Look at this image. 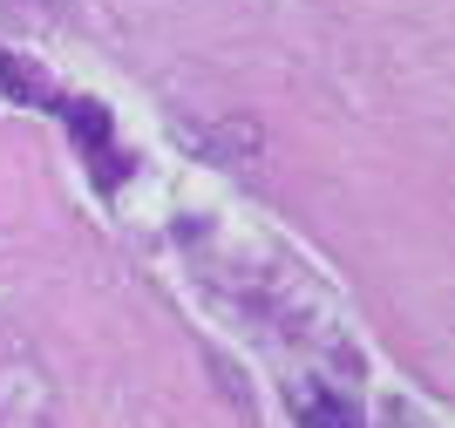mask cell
Listing matches in <instances>:
<instances>
[{"label":"cell","instance_id":"7a4b0ae2","mask_svg":"<svg viewBox=\"0 0 455 428\" xmlns=\"http://www.w3.org/2000/svg\"><path fill=\"white\" fill-rule=\"evenodd\" d=\"M61 116H68V130H76L95 157L109 149V109H102V102H61Z\"/></svg>","mask_w":455,"mask_h":428},{"label":"cell","instance_id":"3957f363","mask_svg":"<svg viewBox=\"0 0 455 428\" xmlns=\"http://www.w3.org/2000/svg\"><path fill=\"white\" fill-rule=\"evenodd\" d=\"M0 89H7V95H28V102H48L41 69H35V61H20V55H0Z\"/></svg>","mask_w":455,"mask_h":428},{"label":"cell","instance_id":"6da1fadb","mask_svg":"<svg viewBox=\"0 0 455 428\" xmlns=\"http://www.w3.org/2000/svg\"><path fill=\"white\" fill-rule=\"evenodd\" d=\"M292 415H299V428H361L354 422V408H347L340 394H326V388H313V381H292Z\"/></svg>","mask_w":455,"mask_h":428}]
</instances>
